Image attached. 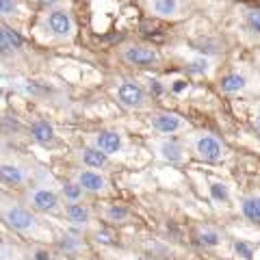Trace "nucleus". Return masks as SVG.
<instances>
[{"instance_id": "6ab92c4d", "label": "nucleus", "mask_w": 260, "mask_h": 260, "mask_svg": "<svg viewBox=\"0 0 260 260\" xmlns=\"http://www.w3.org/2000/svg\"><path fill=\"white\" fill-rule=\"evenodd\" d=\"M63 215H65V219H68L70 225H76V228H87L93 221V213L85 202H78V204H65Z\"/></svg>"}, {"instance_id": "393cba45", "label": "nucleus", "mask_w": 260, "mask_h": 260, "mask_svg": "<svg viewBox=\"0 0 260 260\" xmlns=\"http://www.w3.org/2000/svg\"><path fill=\"white\" fill-rule=\"evenodd\" d=\"M184 70L189 72L191 76H206L210 72V59L204 54H195L184 61Z\"/></svg>"}, {"instance_id": "bb28decb", "label": "nucleus", "mask_w": 260, "mask_h": 260, "mask_svg": "<svg viewBox=\"0 0 260 260\" xmlns=\"http://www.w3.org/2000/svg\"><path fill=\"white\" fill-rule=\"evenodd\" d=\"M18 9H20V5H18V0H0V15H3V20H11L18 15Z\"/></svg>"}, {"instance_id": "6e6552de", "label": "nucleus", "mask_w": 260, "mask_h": 260, "mask_svg": "<svg viewBox=\"0 0 260 260\" xmlns=\"http://www.w3.org/2000/svg\"><path fill=\"white\" fill-rule=\"evenodd\" d=\"M26 204L35 210V213H56L61 210L63 204V198L59 191H54L50 184H35L32 189L26 191Z\"/></svg>"}, {"instance_id": "a878e982", "label": "nucleus", "mask_w": 260, "mask_h": 260, "mask_svg": "<svg viewBox=\"0 0 260 260\" xmlns=\"http://www.w3.org/2000/svg\"><path fill=\"white\" fill-rule=\"evenodd\" d=\"M232 251H234V256H239L243 260H251V258H254V247H251L247 241H241V239H237L232 243Z\"/></svg>"}, {"instance_id": "2eb2a0df", "label": "nucleus", "mask_w": 260, "mask_h": 260, "mask_svg": "<svg viewBox=\"0 0 260 260\" xmlns=\"http://www.w3.org/2000/svg\"><path fill=\"white\" fill-rule=\"evenodd\" d=\"M28 167L18 160H3L0 165V180L5 186H24L28 182Z\"/></svg>"}, {"instance_id": "f257e3e1", "label": "nucleus", "mask_w": 260, "mask_h": 260, "mask_svg": "<svg viewBox=\"0 0 260 260\" xmlns=\"http://www.w3.org/2000/svg\"><path fill=\"white\" fill-rule=\"evenodd\" d=\"M0 217H3V223L7 228H11L18 234H28V237L37 241L52 239L48 228L37 219L35 210L28 204H22V202L13 198H3V202H0Z\"/></svg>"}, {"instance_id": "aec40b11", "label": "nucleus", "mask_w": 260, "mask_h": 260, "mask_svg": "<svg viewBox=\"0 0 260 260\" xmlns=\"http://www.w3.org/2000/svg\"><path fill=\"white\" fill-rule=\"evenodd\" d=\"M208 198L215 206H230L232 204V191L223 180L208 178Z\"/></svg>"}, {"instance_id": "ddd939ff", "label": "nucleus", "mask_w": 260, "mask_h": 260, "mask_svg": "<svg viewBox=\"0 0 260 260\" xmlns=\"http://www.w3.org/2000/svg\"><path fill=\"white\" fill-rule=\"evenodd\" d=\"M239 24L243 37L251 44H260V9L256 7H239Z\"/></svg>"}, {"instance_id": "cd10ccee", "label": "nucleus", "mask_w": 260, "mask_h": 260, "mask_svg": "<svg viewBox=\"0 0 260 260\" xmlns=\"http://www.w3.org/2000/svg\"><path fill=\"white\" fill-rule=\"evenodd\" d=\"M3 130H5V133H18V130H20V121L15 119L13 115H5L3 117Z\"/></svg>"}, {"instance_id": "f8f14e48", "label": "nucleus", "mask_w": 260, "mask_h": 260, "mask_svg": "<svg viewBox=\"0 0 260 260\" xmlns=\"http://www.w3.org/2000/svg\"><path fill=\"white\" fill-rule=\"evenodd\" d=\"M145 11L158 20H180L186 15L184 0H145Z\"/></svg>"}, {"instance_id": "412c9836", "label": "nucleus", "mask_w": 260, "mask_h": 260, "mask_svg": "<svg viewBox=\"0 0 260 260\" xmlns=\"http://www.w3.org/2000/svg\"><path fill=\"white\" fill-rule=\"evenodd\" d=\"M22 37L15 32L9 24L3 22V26H0V48H3V54H13V52H20L22 50Z\"/></svg>"}, {"instance_id": "473e14b6", "label": "nucleus", "mask_w": 260, "mask_h": 260, "mask_svg": "<svg viewBox=\"0 0 260 260\" xmlns=\"http://www.w3.org/2000/svg\"><path fill=\"white\" fill-rule=\"evenodd\" d=\"M202 3H206V5H223L225 0H202Z\"/></svg>"}, {"instance_id": "c756f323", "label": "nucleus", "mask_w": 260, "mask_h": 260, "mask_svg": "<svg viewBox=\"0 0 260 260\" xmlns=\"http://www.w3.org/2000/svg\"><path fill=\"white\" fill-rule=\"evenodd\" d=\"M148 91H150V95H152V98H158L160 93H165V85H160L158 80H150Z\"/></svg>"}, {"instance_id": "9d476101", "label": "nucleus", "mask_w": 260, "mask_h": 260, "mask_svg": "<svg viewBox=\"0 0 260 260\" xmlns=\"http://www.w3.org/2000/svg\"><path fill=\"white\" fill-rule=\"evenodd\" d=\"M89 145H95L98 150H102L104 154H109V156H117V154L126 152V137L121 130L117 128H102L98 130V133L91 135V143Z\"/></svg>"}, {"instance_id": "b1692460", "label": "nucleus", "mask_w": 260, "mask_h": 260, "mask_svg": "<svg viewBox=\"0 0 260 260\" xmlns=\"http://www.w3.org/2000/svg\"><path fill=\"white\" fill-rule=\"evenodd\" d=\"M195 48V52L198 54H204V56H221L223 54V44H221V39H215V37H200L198 42L193 44Z\"/></svg>"}, {"instance_id": "7c9ffc66", "label": "nucleus", "mask_w": 260, "mask_h": 260, "mask_svg": "<svg viewBox=\"0 0 260 260\" xmlns=\"http://www.w3.org/2000/svg\"><path fill=\"white\" fill-rule=\"evenodd\" d=\"M32 260H50V251H46V249H35V254H32Z\"/></svg>"}, {"instance_id": "4468645a", "label": "nucleus", "mask_w": 260, "mask_h": 260, "mask_svg": "<svg viewBox=\"0 0 260 260\" xmlns=\"http://www.w3.org/2000/svg\"><path fill=\"white\" fill-rule=\"evenodd\" d=\"M76 158L80 162V167L95 169V172H107L111 167V156L104 154L102 150H98L95 145H85L76 152Z\"/></svg>"}, {"instance_id": "f03ea898", "label": "nucleus", "mask_w": 260, "mask_h": 260, "mask_svg": "<svg viewBox=\"0 0 260 260\" xmlns=\"http://www.w3.org/2000/svg\"><path fill=\"white\" fill-rule=\"evenodd\" d=\"M111 93H113V100L126 111H148L152 102L148 87H143L139 80L130 76H117L115 83H113Z\"/></svg>"}, {"instance_id": "5701e85b", "label": "nucleus", "mask_w": 260, "mask_h": 260, "mask_svg": "<svg viewBox=\"0 0 260 260\" xmlns=\"http://www.w3.org/2000/svg\"><path fill=\"white\" fill-rule=\"evenodd\" d=\"M102 219L107 223L121 225V223L130 221V210L121 204H104L102 206Z\"/></svg>"}, {"instance_id": "1a4fd4ad", "label": "nucleus", "mask_w": 260, "mask_h": 260, "mask_svg": "<svg viewBox=\"0 0 260 260\" xmlns=\"http://www.w3.org/2000/svg\"><path fill=\"white\" fill-rule=\"evenodd\" d=\"M152 152L156 154V158L162 162H172V165H180L189 158V148L186 143L174 139V137H158V139L150 141Z\"/></svg>"}, {"instance_id": "4be33fe9", "label": "nucleus", "mask_w": 260, "mask_h": 260, "mask_svg": "<svg viewBox=\"0 0 260 260\" xmlns=\"http://www.w3.org/2000/svg\"><path fill=\"white\" fill-rule=\"evenodd\" d=\"M59 193L63 198V204H78V202H85V189L80 186L74 178L72 180H63L59 186Z\"/></svg>"}, {"instance_id": "a211bd4d", "label": "nucleus", "mask_w": 260, "mask_h": 260, "mask_svg": "<svg viewBox=\"0 0 260 260\" xmlns=\"http://www.w3.org/2000/svg\"><path fill=\"white\" fill-rule=\"evenodd\" d=\"M28 135H30V139L39 143V145H52L54 139H56V133H54V126L50 124L48 119L44 117H37V119H32L30 124H28Z\"/></svg>"}, {"instance_id": "dca6fc26", "label": "nucleus", "mask_w": 260, "mask_h": 260, "mask_svg": "<svg viewBox=\"0 0 260 260\" xmlns=\"http://www.w3.org/2000/svg\"><path fill=\"white\" fill-rule=\"evenodd\" d=\"M237 206H239L241 217H245L249 223L260 225V189L243 193L237 200Z\"/></svg>"}, {"instance_id": "7ed1b4c3", "label": "nucleus", "mask_w": 260, "mask_h": 260, "mask_svg": "<svg viewBox=\"0 0 260 260\" xmlns=\"http://www.w3.org/2000/svg\"><path fill=\"white\" fill-rule=\"evenodd\" d=\"M184 143L195 158L204 162H219L225 158V143L208 130H193V133L189 130Z\"/></svg>"}, {"instance_id": "423d86ee", "label": "nucleus", "mask_w": 260, "mask_h": 260, "mask_svg": "<svg viewBox=\"0 0 260 260\" xmlns=\"http://www.w3.org/2000/svg\"><path fill=\"white\" fill-rule=\"evenodd\" d=\"M256 83H258V78L254 70L234 68L217 78V89L223 95H241V93H249Z\"/></svg>"}, {"instance_id": "f3484780", "label": "nucleus", "mask_w": 260, "mask_h": 260, "mask_svg": "<svg viewBox=\"0 0 260 260\" xmlns=\"http://www.w3.org/2000/svg\"><path fill=\"white\" fill-rule=\"evenodd\" d=\"M195 239H198V243L202 247H206V249H217V247H221L223 243H225V232L221 230V228H217V225H198L195 228Z\"/></svg>"}, {"instance_id": "72a5a7b5", "label": "nucleus", "mask_w": 260, "mask_h": 260, "mask_svg": "<svg viewBox=\"0 0 260 260\" xmlns=\"http://www.w3.org/2000/svg\"><path fill=\"white\" fill-rule=\"evenodd\" d=\"M133 260H150V258H133Z\"/></svg>"}, {"instance_id": "c85d7f7f", "label": "nucleus", "mask_w": 260, "mask_h": 260, "mask_svg": "<svg viewBox=\"0 0 260 260\" xmlns=\"http://www.w3.org/2000/svg\"><path fill=\"white\" fill-rule=\"evenodd\" d=\"M189 89V80H184V78H174L172 83H169V91L172 93H182V91H186Z\"/></svg>"}, {"instance_id": "2f4dec72", "label": "nucleus", "mask_w": 260, "mask_h": 260, "mask_svg": "<svg viewBox=\"0 0 260 260\" xmlns=\"http://www.w3.org/2000/svg\"><path fill=\"white\" fill-rule=\"evenodd\" d=\"M254 128H256V133L260 135V113H258V115L254 117Z\"/></svg>"}, {"instance_id": "0eeeda50", "label": "nucleus", "mask_w": 260, "mask_h": 260, "mask_svg": "<svg viewBox=\"0 0 260 260\" xmlns=\"http://www.w3.org/2000/svg\"><path fill=\"white\" fill-rule=\"evenodd\" d=\"M148 124L152 133L156 137H176L182 133H189L191 124L182 115H178L174 111H154L148 115Z\"/></svg>"}, {"instance_id": "9b49d317", "label": "nucleus", "mask_w": 260, "mask_h": 260, "mask_svg": "<svg viewBox=\"0 0 260 260\" xmlns=\"http://www.w3.org/2000/svg\"><path fill=\"white\" fill-rule=\"evenodd\" d=\"M74 180L83 186L87 195H107L109 193V180H107V176H104V172L78 167V169H74Z\"/></svg>"}, {"instance_id": "39448f33", "label": "nucleus", "mask_w": 260, "mask_h": 260, "mask_svg": "<svg viewBox=\"0 0 260 260\" xmlns=\"http://www.w3.org/2000/svg\"><path fill=\"white\" fill-rule=\"evenodd\" d=\"M42 26L54 42L70 44V42H74V37H76V22L72 18L70 9H65V7H56V5L48 7L44 11Z\"/></svg>"}, {"instance_id": "20e7f679", "label": "nucleus", "mask_w": 260, "mask_h": 260, "mask_svg": "<svg viewBox=\"0 0 260 260\" xmlns=\"http://www.w3.org/2000/svg\"><path fill=\"white\" fill-rule=\"evenodd\" d=\"M117 59L128 65V68H135V70H156L160 68V54L156 48H152L148 44H141V42H124L117 46L115 50Z\"/></svg>"}]
</instances>
